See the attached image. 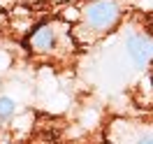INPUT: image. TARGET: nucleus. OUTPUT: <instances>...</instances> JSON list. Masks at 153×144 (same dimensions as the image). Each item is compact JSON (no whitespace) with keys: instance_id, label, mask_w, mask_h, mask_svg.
<instances>
[{"instance_id":"f257e3e1","label":"nucleus","mask_w":153,"mask_h":144,"mask_svg":"<svg viewBox=\"0 0 153 144\" xmlns=\"http://www.w3.org/2000/svg\"><path fill=\"white\" fill-rule=\"evenodd\" d=\"M81 21L93 35H105L116 28L121 21V2L118 0H93L81 12Z\"/></svg>"},{"instance_id":"f03ea898","label":"nucleus","mask_w":153,"mask_h":144,"mask_svg":"<svg viewBox=\"0 0 153 144\" xmlns=\"http://www.w3.org/2000/svg\"><path fill=\"white\" fill-rule=\"evenodd\" d=\"M105 144H153V121L116 119L107 130Z\"/></svg>"},{"instance_id":"7ed1b4c3","label":"nucleus","mask_w":153,"mask_h":144,"mask_svg":"<svg viewBox=\"0 0 153 144\" xmlns=\"http://www.w3.org/2000/svg\"><path fill=\"white\" fill-rule=\"evenodd\" d=\"M125 51L137 70L153 65V37L146 33H134L125 40Z\"/></svg>"},{"instance_id":"20e7f679","label":"nucleus","mask_w":153,"mask_h":144,"mask_svg":"<svg viewBox=\"0 0 153 144\" xmlns=\"http://www.w3.org/2000/svg\"><path fill=\"white\" fill-rule=\"evenodd\" d=\"M63 37V30L58 23H42L30 33L28 37V47L35 54H51L58 47V42Z\"/></svg>"},{"instance_id":"39448f33","label":"nucleus","mask_w":153,"mask_h":144,"mask_svg":"<svg viewBox=\"0 0 153 144\" xmlns=\"http://www.w3.org/2000/svg\"><path fill=\"white\" fill-rule=\"evenodd\" d=\"M16 112V102L7 96H0V121H10Z\"/></svg>"},{"instance_id":"423d86ee","label":"nucleus","mask_w":153,"mask_h":144,"mask_svg":"<svg viewBox=\"0 0 153 144\" xmlns=\"http://www.w3.org/2000/svg\"><path fill=\"white\" fill-rule=\"evenodd\" d=\"M151 88H153V65H151Z\"/></svg>"}]
</instances>
